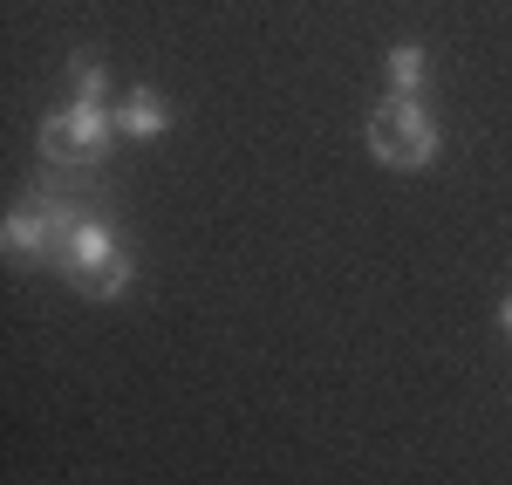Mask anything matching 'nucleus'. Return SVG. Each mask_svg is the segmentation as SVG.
I'll list each match as a JSON object with an SVG mask.
<instances>
[{
    "label": "nucleus",
    "instance_id": "nucleus-1",
    "mask_svg": "<svg viewBox=\"0 0 512 485\" xmlns=\"http://www.w3.org/2000/svg\"><path fill=\"white\" fill-rule=\"evenodd\" d=\"M55 267H62L89 301H117L123 287H130V246H123L96 212H76V219H69V233H62Z\"/></svg>",
    "mask_w": 512,
    "mask_h": 485
},
{
    "label": "nucleus",
    "instance_id": "nucleus-2",
    "mask_svg": "<svg viewBox=\"0 0 512 485\" xmlns=\"http://www.w3.org/2000/svg\"><path fill=\"white\" fill-rule=\"evenodd\" d=\"M117 144V103L110 96H69L41 117V158L62 171H89Z\"/></svg>",
    "mask_w": 512,
    "mask_h": 485
},
{
    "label": "nucleus",
    "instance_id": "nucleus-3",
    "mask_svg": "<svg viewBox=\"0 0 512 485\" xmlns=\"http://www.w3.org/2000/svg\"><path fill=\"white\" fill-rule=\"evenodd\" d=\"M362 137H369V158L390 171H424L437 158V117L424 110V96H383Z\"/></svg>",
    "mask_w": 512,
    "mask_h": 485
},
{
    "label": "nucleus",
    "instance_id": "nucleus-4",
    "mask_svg": "<svg viewBox=\"0 0 512 485\" xmlns=\"http://www.w3.org/2000/svg\"><path fill=\"white\" fill-rule=\"evenodd\" d=\"M76 212H82V205L55 199L48 185H41V192H28V199L0 219V246H7V260H21V267L55 260V253H62V233H69V219H76Z\"/></svg>",
    "mask_w": 512,
    "mask_h": 485
},
{
    "label": "nucleus",
    "instance_id": "nucleus-5",
    "mask_svg": "<svg viewBox=\"0 0 512 485\" xmlns=\"http://www.w3.org/2000/svg\"><path fill=\"white\" fill-rule=\"evenodd\" d=\"M171 130V110H164V96L151 89V82H130L117 103V137L123 144H151V137H164Z\"/></svg>",
    "mask_w": 512,
    "mask_h": 485
},
{
    "label": "nucleus",
    "instance_id": "nucleus-6",
    "mask_svg": "<svg viewBox=\"0 0 512 485\" xmlns=\"http://www.w3.org/2000/svg\"><path fill=\"white\" fill-rule=\"evenodd\" d=\"M383 76H390V96H424V48L396 41L390 55H383Z\"/></svg>",
    "mask_w": 512,
    "mask_h": 485
},
{
    "label": "nucleus",
    "instance_id": "nucleus-7",
    "mask_svg": "<svg viewBox=\"0 0 512 485\" xmlns=\"http://www.w3.org/2000/svg\"><path fill=\"white\" fill-rule=\"evenodd\" d=\"M69 82H76L69 96H110V82H103V62H96V55H76V62H69Z\"/></svg>",
    "mask_w": 512,
    "mask_h": 485
},
{
    "label": "nucleus",
    "instance_id": "nucleus-8",
    "mask_svg": "<svg viewBox=\"0 0 512 485\" xmlns=\"http://www.w3.org/2000/svg\"><path fill=\"white\" fill-rule=\"evenodd\" d=\"M499 322H506V335H512V294H506V301H499Z\"/></svg>",
    "mask_w": 512,
    "mask_h": 485
}]
</instances>
